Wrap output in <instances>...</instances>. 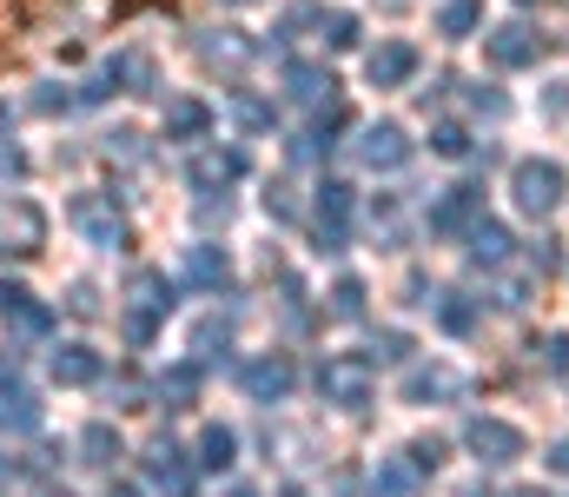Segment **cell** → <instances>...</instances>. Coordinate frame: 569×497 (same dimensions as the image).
<instances>
[{"label":"cell","mask_w":569,"mask_h":497,"mask_svg":"<svg viewBox=\"0 0 569 497\" xmlns=\"http://www.w3.org/2000/svg\"><path fill=\"white\" fill-rule=\"evenodd\" d=\"M569 192V172L557 160H523L517 172H510V199H517V212H557Z\"/></svg>","instance_id":"1"},{"label":"cell","mask_w":569,"mask_h":497,"mask_svg":"<svg viewBox=\"0 0 569 497\" xmlns=\"http://www.w3.org/2000/svg\"><path fill=\"white\" fill-rule=\"evenodd\" d=\"M40 246H47V212H40L27 192H7V199H0V252L33 259Z\"/></svg>","instance_id":"2"},{"label":"cell","mask_w":569,"mask_h":497,"mask_svg":"<svg viewBox=\"0 0 569 497\" xmlns=\"http://www.w3.org/2000/svg\"><path fill=\"white\" fill-rule=\"evenodd\" d=\"M73 226H80V239L100 246V252L127 246V212H120L107 192H80V199H73Z\"/></svg>","instance_id":"3"},{"label":"cell","mask_w":569,"mask_h":497,"mask_svg":"<svg viewBox=\"0 0 569 497\" xmlns=\"http://www.w3.org/2000/svg\"><path fill=\"white\" fill-rule=\"evenodd\" d=\"M318 391H325L331 405L358 411V405L371 398V358H358V351H338V358H325V371H318Z\"/></svg>","instance_id":"4"},{"label":"cell","mask_w":569,"mask_h":497,"mask_svg":"<svg viewBox=\"0 0 569 497\" xmlns=\"http://www.w3.org/2000/svg\"><path fill=\"white\" fill-rule=\"evenodd\" d=\"M127 299H133V312H127V338L146 345V338H152V319H166V312H172V286H166L159 272H133Z\"/></svg>","instance_id":"5"},{"label":"cell","mask_w":569,"mask_h":497,"mask_svg":"<svg viewBox=\"0 0 569 497\" xmlns=\"http://www.w3.org/2000/svg\"><path fill=\"white\" fill-rule=\"evenodd\" d=\"M351 153H358V166H371V172H398V166L411 160V140H405V127L385 120V127H365Z\"/></svg>","instance_id":"6"},{"label":"cell","mask_w":569,"mask_h":497,"mask_svg":"<svg viewBox=\"0 0 569 497\" xmlns=\"http://www.w3.org/2000/svg\"><path fill=\"white\" fill-rule=\"evenodd\" d=\"M365 73H371V87H405L418 73V47L411 40H378L365 53Z\"/></svg>","instance_id":"7"},{"label":"cell","mask_w":569,"mask_h":497,"mask_svg":"<svg viewBox=\"0 0 569 497\" xmlns=\"http://www.w3.org/2000/svg\"><path fill=\"white\" fill-rule=\"evenodd\" d=\"M483 53H490V67H530V60L543 53V40H537L530 27H517V20H510V27H497V33L483 40Z\"/></svg>","instance_id":"8"},{"label":"cell","mask_w":569,"mask_h":497,"mask_svg":"<svg viewBox=\"0 0 569 497\" xmlns=\"http://www.w3.org/2000/svg\"><path fill=\"white\" fill-rule=\"evenodd\" d=\"M345 219H351V186H338V179L318 186V239H325L331 252L345 246Z\"/></svg>","instance_id":"9"},{"label":"cell","mask_w":569,"mask_h":497,"mask_svg":"<svg viewBox=\"0 0 569 497\" xmlns=\"http://www.w3.org/2000/svg\"><path fill=\"white\" fill-rule=\"evenodd\" d=\"M47 371H53V385H93L100 378V351L93 345H60L47 358Z\"/></svg>","instance_id":"10"},{"label":"cell","mask_w":569,"mask_h":497,"mask_svg":"<svg viewBox=\"0 0 569 497\" xmlns=\"http://www.w3.org/2000/svg\"><path fill=\"white\" fill-rule=\"evenodd\" d=\"M232 179H246V153L239 147H206L192 160V186H232Z\"/></svg>","instance_id":"11"},{"label":"cell","mask_w":569,"mask_h":497,"mask_svg":"<svg viewBox=\"0 0 569 497\" xmlns=\"http://www.w3.org/2000/svg\"><path fill=\"white\" fill-rule=\"evenodd\" d=\"M146 478H152L159 491H172V497L192 491V471H186V458H179L172 445H152V451H146Z\"/></svg>","instance_id":"12"},{"label":"cell","mask_w":569,"mask_h":497,"mask_svg":"<svg viewBox=\"0 0 569 497\" xmlns=\"http://www.w3.org/2000/svg\"><path fill=\"white\" fill-rule=\"evenodd\" d=\"M477 206H483V192H477V186H450V192L430 206V232H457Z\"/></svg>","instance_id":"13"},{"label":"cell","mask_w":569,"mask_h":497,"mask_svg":"<svg viewBox=\"0 0 569 497\" xmlns=\"http://www.w3.org/2000/svg\"><path fill=\"white\" fill-rule=\"evenodd\" d=\"M206 127H212L206 100H172L166 107V140H206Z\"/></svg>","instance_id":"14"},{"label":"cell","mask_w":569,"mask_h":497,"mask_svg":"<svg viewBox=\"0 0 569 497\" xmlns=\"http://www.w3.org/2000/svg\"><path fill=\"white\" fill-rule=\"evenodd\" d=\"M477 27H483V0H443L437 7V33L443 40H470Z\"/></svg>","instance_id":"15"},{"label":"cell","mask_w":569,"mask_h":497,"mask_svg":"<svg viewBox=\"0 0 569 497\" xmlns=\"http://www.w3.org/2000/svg\"><path fill=\"white\" fill-rule=\"evenodd\" d=\"M331 87H338V80H331L325 67H284V93H291V100H305V107L331 100Z\"/></svg>","instance_id":"16"},{"label":"cell","mask_w":569,"mask_h":497,"mask_svg":"<svg viewBox=\"0 0 569 497\" xmlns=\"http://www.w3.org/2000/svg\"><path fill=\"white\" fill-rule=\"evenodd\" d=\"M470 445H477V451H497L490 465H503V458H517V451H523V438H517L510 425H497V418H477V425H470Z\"/></svg>","instance_id":"17"},{"label":"cell","mask_w":569,"mask_h":497,"mask_svg":"<svg viewBox=\"0 0 569 497\" xmlns=\"http://www.w3.org/2000/svg\"><path fill=\"white\" fill-rule=\"evenodd\" d=\"M246 385H252V398H284V391H291V365H284V358H259V365L246 371Z\"/></svg>","instance_id":"18"},{"label":"cell","mask_w":569,"mask_h":497,"mask_svg":"<svg viewBox=\"0 0 569 497\" xmlns=\"http://www.w3.org/2000/svg\"><path fill=\"white\" fill-rule=\"evenodd\" d=\"M40 425V405H33V391H0V431H33Z\"/></svg>","instance_id":"19"},{"label":"cell","mask_w":569,"mask_h":497,"mask_svg":"<svg viewBox=\"0 0 569 497\" xmlns=\"http://www.w3.org/2000/svg\"><path fill=\"white\" fill-rule=\"evenodd\" d=\"M226 272H232L226 252H212V246H192V252H186V279H192V286H226Z\"/></svg>","instance_id":"20"},{"label":"cell","mask_w":569,"mask_h":497,"mask_svg":"<svg viewBox=\"0 0 569 497\" xmlns=\"http://www.w3.org/2000/svg\"><path fill=\"white\" fill-rule=\"evenodd\" d=\"M159 398H172V411L192 405V398H199V365H172V371L159 378Z\"/></svg>","instance_id":"21"},{"label":"cell","mask_w":569,"mask_h":497,"mask_svg":"<svg viewBox=\"0 0 569 497\" xmlns=\"http://www.w3.org/2000/svg\"><path fill=\"white\" fill-rule=\"evenodd\" d=\"M80 451H87V465H100V471H107V465L120 458V431H107V425H87V431H80Z\"/></svg>","instance_id":"22"},{"label":"cell","mask_w":569,"mask_h":497,"mask_svg":"<svg viewBox=\"0 0 569 497\" xmlns=\"http://www.w3.org/2000/svg\"><path fill=\"white\" fill-rule=\"evenodd\" d=\"M318 40H325V47H358V20L331 7V13H318Z\"/></svg>","instance_id":"23"},{"label":"cell","mask_w":569,"mask_h":497,"mask_svg":"<svg viewBox=\"0 0 569 497\" xmlns=\"http://www.w3.org/2000/svg\"><path fill=\"white\" fill-rule=\"evenodd\" d=\"M199 465H206V471H226V465H232V431L212 425V431L199 438Z\"/></svg>","instance_id":"24"},{"label":"cell","mask_w":569,"mask_h":497,"mask_svg":"<svg viewBox=\"0 0 569 497\" xmlns=\"http://www.w3.org/2000/svg\"><path fill=\"white\" fill-rule=\"evenodd\" d=\"M430 147H437L443 160H463V153H470V133H463V127H437V133H430Z\"/></svg>","instance_id":"25"},{"label":"cell","mask_w":569,"mask_h":497,"mask_svg":"<svg viewBox=\"0 0 569 497\" xmlns=\"http://www.w3.org/2000/svg\"><path fill=\"white\" fill-rule=\"evenodd\" d=\"M246 53H252V47H246V40H232V33H219V40H206V60H226V67H239Z\"/></svg>","instance_id":"26"},{"label":"cell","mask_w":569,"mask_h":497,"mask_svg":"<svg viewBox=\"0 0 569 497\" xmlns=\"http://www.w3.org/2000/svg\"><path fill=\"white\" fill-rule=\"evenodd\" d=\"M503 246H510V239H503V226H477V259H490V266H497V259H503Z\"/></svg>","instance_id":"27"},{"label":"cell","mask_w":569,"mask_h":497,"mask_svg":"<svg viewBox=\"0 0 569 497\" xmlns=\"http://www.w3.org/2000/svg\"><path fill=\"white\" fill-rule=\"evenodd\" d=\"M331 306H338V312L351 319V312L365 306V286H358V279H338V292H331Z\"/></svg>","instance_id":"28"},{"label":"cell","mask_w":569,"mask_h":497,"mask_svg":"<svg viewBox=\"0 0 569 497\" xmlns=\"http://www.w3.org/2000/svg\"><path fill=\"white\" fill-rule=\"evenodd\" d=\"M13 326H20V331H47V326H53V312H47V306H33V299H27V306H20V312H13Z\"/></svg>","instance_id":"29"},{"label":"cell","mask_w":569,"mask_h":497,"mask_svg":"<svg viewBox=\"0 0 569 497\" xmlns=\"http://www.w3.org/2000/svg\"><path fill=\"white\" fill-rule=\"evenodd\" d=\"M27 299H33V292H27V286H13V279H0V312H20V306H27Z\"/></svg>","instance_id":"30"},{"label":"cell","mask_w":569,"mask_h":497,"mask_svg":"<svg viewBox=\"0 0 569 497\" xmlns=\"http://www.w3.org/2000/svg\"><path fill=\"white\" fill-rule=\"evenodd\" d=\"M7 172H27V153H20V147H0V179H7Z\"/></svg>","instance_id":"31"},{"label":"cell","mask_w":569,"mask_h":497,"mask_svg":"<svg viewBox=\"0 0 569 497\" xmlns=\"http://www.w3.org/2000/svg\"><path fill=\"white\" fill-rule=\"evenodd\" d=\"M443 326H450V331H470V306H443Z\"/></svg>","instance_id":"32"},{"label":"cell","mask_w":569,"mask_h":497,"mask_svg":"<svg viewBox=\"0 0 569 497\" xmlns=\"http://www.w3.org/2000/svg\"><path fill=\"white\" fill-rule=\"evenodd\" d=\"M550 465H557V471H569V438L557 445V458H550Z\"/></svg>","instance_id":"33"},{"label":"cell","mask_w":569,"mask_h":497,"mask_svg":"<svg viewBox=\"0 0 569 497\" xmlns=\"http://www.w3.org/2000/svg\"><path fill=\"white\" fill-rule=\"evenodd\" d=\"M7 478H13V465H7V458H0V491H7Z\"/></svg>","instance_id":"34"},{"label":"cell","mask_w":569,"mask_h":497,"mask_svg":"<svg viewBox=\"0 0 569 497\" xmlns=\"http://www.w3.org/2000/svg\"><path fill=\"white\" fill-rule=\"evenodd\" d=\"M284 497H305V491H284Z\"/></svg>","instance_id":"35"},{"label":"cell","mask_w":569,"mask_h":497,"mask_svg":"<svg viewBox=\"0 0 569 497\" xmlns=\"http://www.w3.org/2000/svg\"><path fill=\"white\" fill-rule=\"evenodd\" d=\"M232 497H252V491H232Z\"/></svg>","instance_id":"36"},{"label":"cell","mask_w":569,"mask_h":497,"mask_svg":"<svg viewBox=\"0 0 569 497\" xmlns=\"http://www.w3.org/2000/svg\"><path fill=\"white\" fill-rule=\"evenodd\" d=\"M113 497H133V491H113Z\"/></svg>","instance_id":"37"},{"label":"cell","mask_w":569,"mask_h":497,"mask_svg":"<svg viewBox=\"0 0 569 497\" xmlns=\"http://www.w3.org/2000/svg\"><path fill=\"white\" fill-rule=\"evenodd\" d=\"M517 497H537V491H517Z\"/></svg>","instance_id":"38"}]
</instances>
